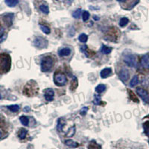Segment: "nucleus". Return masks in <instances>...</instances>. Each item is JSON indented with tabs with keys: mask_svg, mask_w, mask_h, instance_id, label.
I'll return each mask as SVG.
<instances>
[{
	"mask_svg": "<svg viewBox=\"0 0 149 149\" xmlns=\"http://www.w3.org/2000/svg\"><path fill=\"white\" fill-rule=\"evenodd\" d=\"M54 65V60L50 56H46L41 60V71L43 72H46L52 70Z\"/></svg>",
	"mask_w": 149,
	"mask_h": 149,
	"instance_id": "f257e3e1",
	"label": "nucleus"
},
{
	"mask_svg": "<svg viewBox=\"0 0 149 149\" xmlns=\"http://www.w3.org/2000/svg\"><path fill=\"white\" fill-rule=\"evenodd\" d=\"M54 84L58 86H64L67 82V78L64 74L58 73V74H54Z\"/></svg>",
	"mask_w": 149,
	"mask_h": 149,
	"instance_id": "f03ea898",
	"label": "nucleus"
},
{
	"mask_svg": "<svg viewBox=\"0 0 149 149\" xmlns=\"http://www.w3.org/2000/svg\"><path fill=\"white\" fill-rule=\"evenodd\" d=\"M34 45L38 49H44L48 46V41L41 37H36L34 40Z\"/></svg>",
	"mask_w": 149,
	"mask_h": 149,
	"instance_id": "7ed1b4c3",
	"label": "nucleus"
},
{
	"mask_svg": "<svg viewBox=\"0 0 149 149\" xmlns=\"http://www.w3.org/2000/svg\"><path fill=\"white\" fill-rule=\"evenodd\" d=\"M125 63L130 67H136V57L133 54H127L124 57Z\"/></svg>",
	"mask_w": 149,
	"mask_h": 149,
	"instance_id": "20e7f679",
	"label": "nucleus"
},
{
	"mask_svg": "<svg viewBox=\"0 0 149 149\" xmlns=\"http://www.w3.org/2000/svg\"><path fill=\"white\" fill-rule=\"evenodd\" d=\"M136 93L139 95V96L142 98V100L144 102H148L149 101V94L148 93L147 90H146L145 89L141 88V87H139V88L136 89Z\"/></svg>",
	"mask_w": 149,
	"mask_h": 149,
	"instance_id": "39448f33",
	"label": "nucleus"
},
{
	"mask_svg": "<svg viewBox=\"0 0 149 149\" xmlns=\"http://www.w3.org/2000/svg\"><path fill=\"white\" fill-rule=\"evenodd\" d=\"M44 97L48 102H52L54 98V92L52 88H47L44 90Z\"/></svg>",
	"mask_w": 149,
	"mask_h": 149,
	"instance_id": "423d86ee",
	"label": "nucleus"
},
{
	"mask_svg": "<svg viewBox=\"0 0 149 149\" xmlns=\"http://www.w3.org/2000/svg\"><path fill=\"white\" fill-rule=\"evenodd\" d=\"M129 77H130V74H129L128 70L125 68H123L119 72V78H120V80L123 83H125L128 80Z\"/></svg>",
	"mask_w": 149,
	"mask_h": 149,
	"instance_id": "0eeeda50",
	"label": "nucleus"
},
{
	"mask_svg": "<svg viewBox=\"0 0 149 149\" xmlns=\"http://www.w3.org/2000/svg\"><path fill=\"white\" fill-rule=\"evenodd\" d=\"M141 65L145 69H149V54H146L141 59Z\"/></svg>",
	"mask_w": 149,
	"mask_h": 149,
	"instance_id": "6e6552de",
	"label": "nucleus"
},
{
	"mask_svg": "<svg viewBox=\"0 0 149 149\" xmlns=\"http://www.w3.org/2000/svg\"><path fill=\"white\" fill-rule=\"evenodd\" d=\"M112 73V69L110 67H107V68H104V70H102L101 71V77L102 78H106L107 77H109L111 74Z\"/></svg>",
	"mask_w": 149,
	"mask_h": 149,
	"instance_id": "1a4fd4ad",
	"label": "nucleus"
},
{
	"mask_svg": "<svg viewBox=\"0 0 149 149\" xmlns=\"http://www.w3.org/2000/svg\"><path fill=\"white\" fill-rule=\"evenodd\" d=\"M71 49L70 48L66 47L61 49L58 54H59V56H61V57H67V56H69L71 54Z\"/></svg>",
	"mask_w": 149,
	"mask_h": 149,
	"instance_id": "9d476101",
	"label": "nucleus"
},
{
	"mask_svg": "<svg viewBox=\"0 0 149 149\" xmlns=\"http://www.w3.org/2000/svg\"><path fill=\"white\" fill-rule=\"evenodd\" d=\"M65 144L71 148H77L78 146V142H74V141L72 140V139H66V140H65Z\"/></svg>",
	"mask_w": 149,
	"mask_h": 149,
	"instance_id": "9b49d317",
	"label": "nucleus"
},
{
	"mask_svg": "<svg viewBox=\"0 0 149 149\" xmlns=\"http://www.w3.org/2000/svg\"><path fill=\"white\" fill-rule=\"evenodd\" d=\"M65 124H66V121L63 119H60L58 122V125H57V129L58 131H62L63 130V127H64Z\"/></svg>",
	"mask_w": 149,
	"mask_h": 149,
	"instance_id": "f8f14e48",
	"label": "nucleus"
},
{
	"mask_svg": "<svg viewBox=\"0 0 149 149\" xmlns=\"http://www.w3.org/2000/svg\"><path fill=\"white\" fill-rule=\"evenodd\" d=\"M5 4L8 7H15L16 5L19 3V0H5Z\"/></svg>",
	"mask_w": 149,
	"mask_h": 149,
	"instance_id": "ddd939ff",
	"label": "nucleus"
},
{
	"mask_svg": "<svg viewBox=\"0 0 149 149\" xmlns=\"http://www.w3.org/2000/svg\"><path fill=\"white\" fill-rule=\"evenodd\" d=\"M101 52H102V53H103L104 54H108L112 52V48L108 47V46H105V45H103L102 46V48H101Z\"/></svg>",
	"mask_w": 149,
	"mask_h": 149,
	"instance_id": "4468645a",
	"label": "nucleus"
},
{
	"mask_svg": "<svg viewBox=\"0 0 149 149\" xmlns=\"http://www.w3.org/2000/svg\"><path fill=\"white\" fill-rule=\"evenodd\" d=\"M138 82H139V78H138V75H134V76L133 77L132 79H131V81H130V86L133 87V86H136Z\"/></svg>",
	"mask_w": 149,
	"mask_h": 149,
	"instance_id": "2eb2a0df",
	"label": "nucleus"
},
{
	"mask_svg": "<svg viewBox=\"0 0 149 149\" xmlns=\"http://www.w3.org/2000/svg\"><path fill=\"white\" fill-rule=\"evenodd\" d=\"M19 120H20L21 123H22L24 126L29 125V117L28 116H22L19 118Z\"/></svg>",
	"mask_w": 149,
	"mask_h": 149,
	"instance_id": "dca6fc26",
	"label": "nucleus"
},
{
	"mask_svg": "<svg viewBox=\"0 0 149 149\" xmlns=\"http://www.w3.org/2000/svg\"><path fill=\"white\" fill-rule=\"evenodd\" d=\"M75 130H76V129H75V127H74V126L70 127V128L69 129V130L67 131V133H66V136L67 137H72V136H74V134H75Z\"/></svg>",
	"mask_w": 149,
	"mask_h": 149,
	"instance_id": "f3484780",
	"label": "nucleus"
},
{
	"mask_svg": "<svg viewBox=\"0 0 149 149\" xmlns=\"http://www.w3.org/2000/svg\"><path fill=\"white\" fill-rule=\"evenodd\" d=\"M129 22V19L127 18V17H123V18H122L120 19V22H119V26H120V27L123 28L125 27V26H126L127 25V23H128Z\"/></svg>",
	"mask_w": 149,
	"mask_h": 149,
	"instance_id": "a211bd4d",
	"label": "nucleus"
},
{
	"mask_svg": "<svg viewBox=\"0 0 149 149\" xmlns=\"http://www.w3.org/2000/svg\"><path fill=\"white\" fill-rule=\"evenodd\" d=\"M78 40L81 42H83V43H85L86 42L87 40H88V36L86 35V34H80L79 37H78Z\"/></svg>",
	"mask_w": 149,
	"mask_h": 149,
	"instance_id": "6ab92c4d",
	"label": "nucleus"
},
{
	"mask_svg": "<svg viewBox=\"0 0 149 149\" xmlns=\"http://www.w3.org/2000/svg\"><path fill=\"white\" fill-rule=\"evenodd\" d=\"M106 90V86L104 84H99L95 87V91L98 93H103Z\"/></svg>",
	"mask_w": 149,
	"mask_h": 149,
	"instance_id": "aec40b11",
	"label": "nucleus"
},
{
	"mask_svg": "<svg viewBox=\"0 0 149 149\" xmlns=\"http://www.w3.org/2000/svg\"><path fill=\"white\" fill-rule=\"evenodd\" d=\"M40 10L41 12H42L43 14H49V7L46 5H42L40 6Z\"/></svg>",
	"mask_w": 149,
	"mask_h": 149,
	"instance_id": "412c9836",
	"label": "nucleus"
},
{
	"mask_svg": "<svg viewBox=\"0 0 149 149\" xmlns=\"http://www.w3.org/2000/svg\"><path fill=\"white\" fill-rule=\"evenodd\" d=\"M27 133H28L27 130L22 128L20 130V131H19V137L21 139H25L26 136V134H27Z\"/></svg>",
	"mask_w": 149,
	"mask_h": 149,
	"instance_id": "4be33fe9",
	"label": "nucleus"
},
{
	"mask_svg": "<svg viewBox=\"0 0 149 149\" xmlns=\"http://www.w3.org/2000/svg\"><path fill=\"white\" fill-rule=\"evenodd\" d=\"M8 109L10 110L11 112H17L19 111V106L17 104H14V105H10V106H8Z\"/></svg>",
	"mask_w": 149,
	"mask_h": 149,
	"instance_id": "5701e85b",
	"label": "nucleus"
},
{
	"mask_svg": "<svg viewBox=\"0 0 149 149\" xmlns=\"http://www.w3.org/2000/svg\"><path fill=\"white\" fill-rule=\"evenodd\" d=\"M81 15V9L79 8V9H77L75 11L73 12L72 14V17L75 19H78L80 17Z\"/></svg>",
	"mask_w": 149,
	"mask_h": 149,
	"instance_id": "b1692460",
	"label": "nucleus"
},
{
	"mask_svg": "<svg viewBox=\"0 0 149 149\" xmlns=\"http://www.w3.org/2000/svg\"><path fill=\"white\" fill-rule=\"evenodd\" d=\"M40 29L41 31H42V32L45 33L46 34H50V29H49L48 26H40Z\"/></svg>",
	"mask_w": 149,
	"mask_h": 149,
	"instance_id": "393cba45",
	"label": "nucleus"
},
{
	"mask_svg": "<svg viewBox=\"0 0 149 149\" xmlns=\"http://www.w3.org/2000/svg\"><path fill=\"white\" fill-rule=\"evenodd\" d=\"M90 13H89L88 11H86V10L84 11L83 14H82V19H83V20L84 21V22L88 20L89 18H90Z\"/></svg>",
	"mask_w": 149,
	"mask_h": 149,
	"instance_id": "a878e982",
	"label": "nucleus"
},
{
	"mask_svg": "<svg viewBox=\"0 0 149 149\" xmlns=\"http://www.w3.org/2000/svg\"><path fill=\"white\" fill-rule=\"evenodd\" d=\"M88 110H89V108L87 107H84L81 110H80V113L81 114L82 116L86 115V113H87V111H88Z\"/></svg>",
	"mask_w": 149,
	"mask_h": 149,
	"instance_id": "bb28decb",
	"label": "nucleus"
},
{
	"mask_svg": "<svg viewBox=\"0 0 149 149\" xmlns=\"http://www.w3.org/2000/svg\"><path fill=\"white\" fill-rule=\"evenodd\" d=\"M94 103H95V104H97V105L100 104V103H101V102H100V97H99V96H98V97L95 96V100H94Z\"/></svg>",
	"mask_w": 149,
	"mask_h": 149,
	"instance_id": "cd10ccee",
	"label": "nucleus"
},
{
	"mask_svg": "<svg viewBox=\"0 0 149 149\" xmlns=\"http://www.w3.org/2000/svg\"><path fill=\"white\" fill-rule=\"evenodd\" d=\"M4 31H5V29L3 28H0V37H2L4 34Z\"/></svg>",
	"mask_w": 149,
	"mask_h": 149,
	"instance_id": "c85d7f7f",
	"label": "nucleus"
},
{
	"mask_svg": "<svg viewBox=\"0 0 149 149\" xmlns=\"http://www.w3.org/2000/svg\"><path fill=\"white\" fill-rule=\"evenodd\" d=\"M30 110H31L30 107H29V106H27V107H24L23 111H24V112H29V111H30Z\"/></svg>",
	"mask_w": 149,
	"mask_h": 149,
	"instance_id": "c756f323",
	"label": "nucleus"
},
{
	"mask_svg": "<svg viewBox=\"0 0 149 149\" xmlns=\"http://www.w3.org/2000/svg\"><path fill=\"white\" fill-rule=\"evenodd\" d=\"M86 46H81V50L82 52H85V50H86Z\"/></svg>",
	"mask_w": 149,
	"mask_h": 149,
	"instance_id": "7c9ffc66",
	"label": "nucleus"
},
{
	"mask_svg": "<svg viewBox=\"0 0 149 149\" xmlns=\"http://www.w3.org/2000/svg\"><path fill=\"white\" fill-rule=\"evenodd\" d=\"M93 18H94V19H95V20H98V19H99V17H95V15L93 17Z\"/></svg>",
	"mask_w": 149,
	"mask_h": 149,
	"instance_id": "2f4dec72",
	"label": "nucleus"
},
{
	"mask_svg": "<svg viewBox=\"0 0 149 149\" xmlns=\"http://www.w3.org/2000/svg\"><path fill=\"white\" fill-rule=\"evenodd\" d=\"M66 2H67L69 4H71L72 2H73V0H66Z\"/></svg>",
	"mask_w": 149,
	"mask_h": 149,
	"instance_id": "473e14b6",
	"label": "nucleus"
},
{
	"mask_svg": "<svg viewBox=\"0 0 149 149\" xmlns=\"http://www.w3.org/2000/svg\"><path fill=\"white\" fill-rule=\"evenodd\" d=\"M118 2H125V1H126V0H117Z\"/></svg>",
	"mask_w": 149,
	"mask_h": 149,
	"instance_id": "72a5a7b5",
	"label": "nucleus"
},
{
	"mask_svg": "<svg viewBox=\"0 0 149 149\" xmlns=\"http://www.w3.org/2000/svg\"><path fill=\"white\" fill-rule=\"evenodd\" d=\"M1 136H2V133H1V131H0V138H1Z\"/></svg>",
	"mask_w": 149,
	"mask_h": 149,
	"instance_id": "f704fd0d",
	"label": "nucleus"
},
{
	"mask_svg": "<svg viewBox=\"0 0 149 149\" xmlns=\"http://www.w3.org/2000/svg\"><path fill=\"white\" fill-rule=\"evenodd\" d=\"M0 98H1V95H0Z\"/></svg>",
	"mask_w": 149,
	"mask_h": 149,
	"instance_id": "c9c22d12",
	"label": "nucleus"
}]
</instances>
